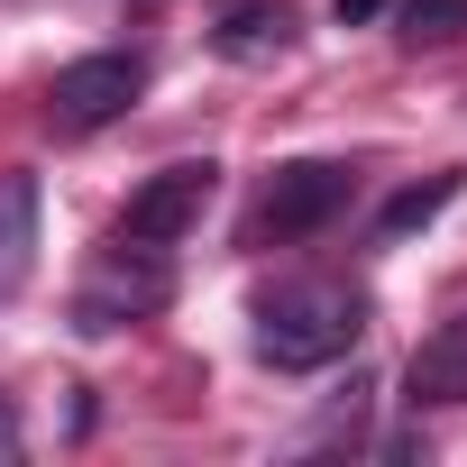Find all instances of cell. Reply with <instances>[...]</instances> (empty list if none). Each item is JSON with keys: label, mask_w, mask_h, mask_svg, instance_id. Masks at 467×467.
Masks as SVG:
<instances>
[{"label": "cell", "mask_w": 467, "mask_h": 467, "mask_svg": "<svg viewBox=\"0 0 467 467\" xmlns=\"http://www.w3.org/2000/svg\"><path fill=\"white\" fill-rule=\"evenodd\" d=\"M358 330H367V303H358L348 285H330V275L275 285V294L257 303V358H266V367H285V376H312V367L348 358V348H358Z\"/></svg>", "instance_id": "6da1fadb"}, {"label": "cell", "mask_w": 467, "mask_h": 467, "mask_svg": "<svg viewBox=\"0 0 467 467\" xmlns=\"http://www.w3.org/2000/svg\"><path fill=\"white\" fill-rule=\"evenodd\" d=\"M165 294H174L165 248L119 239V248H101V257H92V275H83V294H74V330H129V321H156V312H165Z\"/></svg>", "instance_id": "7a4b0ae2"}, {"label": "cell", "mask_w": 467, "mask_h": 467, "mask_svg": "<svg viewBox=\"0 0 467 467\" xmlns=\"http://www.w3.org/2000/svg\"><path fill=\"white\" fill-rule=\"evenodd\" d=\"M348 202H358V174H348V165H330V156L285 165V174L266 183V202H257V248H275V239H312V229H330Z\"/></svg>", "instance_id": "3957f363"}, {"label": "cell", "mask_w": 467, "mask_h": 467, "mask_svg": "<svg viewBox=\"0 0 467 467\" xmlns=\"http://www.w3.org/2000/svg\"><path fill=\"white\" fill-rule=\"evenodd\" d=\"M211 192H220V165H211V156H183V165L147 174V183L129 192V211H119V239H138V248H174L183 229H202Z\"/></svg>", "instance_id": "277c9868"}, {"label": "cell", "mask_w": 467, "mask_h": 467, "mask_svg": "<svg viewBox=\"0 0 467 467\" xmlns=\"http://www.w3.org/2000/svg\"><path fill=\"white\" fill-rule=\"evenodd\" d=\"M138 92H147V65L110 47V56H74V65L47 83V110H56V129H101V119H119Z\"/></svg>", "instance_id": "5b68a950"}, {"label": "cell", "mask_w": 467, "mask_h": 467, "mask_svg": "<svg viewBox=\"0 0 467 467\" xmlns=\"http://www.w3.org/2000/svg\"><path fill=\"white\" fill-rule=\"evenodd\" d=\"M403 394H412V412H449V403H467V312H458V321H440V330L412 348Z\"/></svg>", "instance_id": "8992f818"}, {"label": "cell", "mask_w": 467, "mask_h": 467, "mask_svg": "<svg viewBox=\"0 0 467 467\" xmlns=\"http://www.w3.org/2000/svg\"><path fill=\"white\" fill-rule=\"evenodd\" d=\"M211 47H220L229 65H275V56L294 47V19H285V0H229Z\"/></svg>", "instance_id": "52a82bcc"}, {"label": "cell", "mask_w": 467, "mask_h": 467, "mask_svg": "<svg viewBox=\"0 0 467 467\" xmlns=\"http://www.w3.org/2000/svg\"><path fill=\"white\" fill-rule=\"evenodd\" d=\"M37 266V183L28 174H0V303H10Z\"/></svg>", "instance_id": "ba28073f"}, {"label": "cell", "mask_w": 467, "mask_h": 467, "mask_svg": "<svg viewBox=\"0 0 467 467\" xmlns=\"http://www.w3.org/2000/svg\"><path fill=\"white\" fill-rule=\"evenodd\" d=\"M449 202H458V174H431V183H412V192H394L376 229H385V239H412V229H431V220H440Z\"/></svg>", "instance_id": "9c48e42d"}, {"label": "cell", "mask_w": 467, "mask_h": 467, "mask_svg": "<svg viewBox=\"0 0 467 467\" xmlns=\"http://www.w3.org/2000/svg\"><path fill=\"white\" fill-rule=\"evenodd\" d=\"M394 37H403V47H458V37H467V0H403Z\"/></svg>", "instance_id": "30bf717a"}, {"label": "cell", "mask_w": 467, "mask_h": 467, "mask_svg": "<svg viewBox=\"0 0 467 467\" xmlns=\"http://www.w3.org/2000/svg\"><path fill=\"white\" fill-rule=\"evenodd\" d=\"M376 10H394V0H339V28H367Z\"/></svg>", "instance_id": "8fae6325"}, {"label": "cell", "mask_w": 467, "mask_h": 467, "mask_svg": "<svg viewBox=\"0 0 467 467\" xmlns=\"http://www.w3.org/2000/svg\"><path fill=\"white\" fill-rule=\"evenodd\" d=\"M0 458H19V412H10V394H0Z\"/></svg>", "instance_id": "7c38bea8"}]
</instances>
